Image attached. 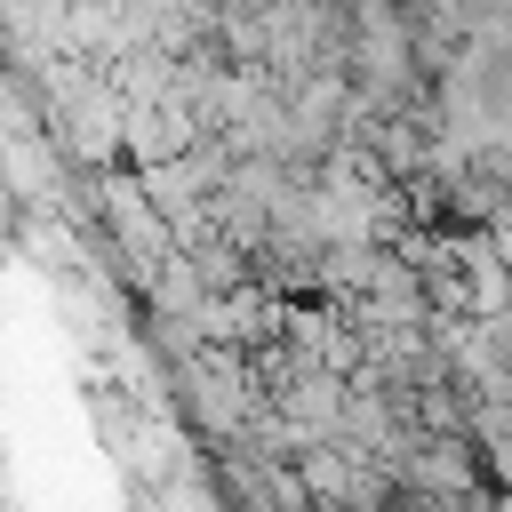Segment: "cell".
Listing matches in <instances>:
<instances>
[{"label":"cell","mask_w":512,"mask_h":512,"mask_svg":"<svg viewBox=\"0 0 512 512\" xmlns=\"http://www.w3.org/2000/svg\"><path fill=\"white\" fill-rule=\"evenodd\" d=\"M344 392H352V376H344V368H328V360H304V352H296V368H288V376H272V416H288L304 440H328V432L344 424Z\"/></svg>","instance_id":"6da1fadb"}]
</instances>
